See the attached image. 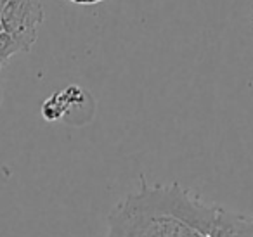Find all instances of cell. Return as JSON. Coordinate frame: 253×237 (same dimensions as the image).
Listing matches in <instances>:
<instances>
[{"label":"cell","mask_w":253,"mask_h":237,"mask_svg":"<svg viewBox=\"0 0 253 237\" xmlns=\"http://www.w3.org/2000/svg\"><path fill=\"white\" fill-rule=\"evenodd\" d=\"M2 30L18 42L21 52H30L37 42L39 28L43 23L40 0H7L0 12Z\"/></svg>","instance_id":"obj_1"},{"label":"cell","mask_w":253,"mask_h":237,"mask_svg":"<svg viewBox=\"0 0 253 237\" xmlns=\"http://www.w3.org/2000/svg\"><path fill=\"white\" fill-rule=\"evenodd\" d=\"M84 92L78 87H68L66 90L54 94L50 99H47L42 106V116L49 121L61 119L75 104H82Z\"/></svg>","instance_id":"obj_2"},{"label":"cell","mask_w":253,"mask_h":237,"mask_svg":"<svg viewBox=\"0 0 253 237\" xmlns=\"http://www.w3.org/2000/svg\"><path fill=\"white\" fill-rule=\"evenodd\" d=\"M18 52H21V47L18 45V42L7 33H0V70Z\"/></svg>","instance_id":"obj_3"},{"label":"cell","mask_w":253,"mask_h":237,"mask_svg":"<svg viewBox=\"0 0 253 237\" xmlns=\"http://www.w3.org/2000/svg\"><path fill=\"white\" fill-rule=\"evenodd\" d=\"M71 4H77V5H95V4H101L104 0H68Z\"/></svg>","instance_id":"obj_4"},{"label":"cell","mask_w":253,"mask_h":237,"mask_svg":"<svg viewBox=\"0 0 253 237\" xmlns=\"http://www.w3.org/2000/svg\"><path fill=\"white\" fill-rule=\"evenodd\" d=\"M7 4V0H0V11H2V9H4V5Z\"/></svg>","instance_id":"obj_5"},{"label":"cell","mask_w":253,"mask_h":237,"mask_svg":"<svg viewBox=\"0 0 253 237\" xmlns=\"http://www.w3.org/2000/svg\"><path fill=\"white\" fill-rule=\"evenodd\" d=\"M2 12V11H0ZM0 33H4V30H2V21H0Z\"/></svg>","instance_id":"obj_6"}]
</instances>
